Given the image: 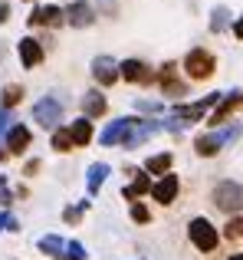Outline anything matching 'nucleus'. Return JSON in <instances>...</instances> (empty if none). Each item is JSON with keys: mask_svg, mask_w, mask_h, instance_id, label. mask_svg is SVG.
<instances>
[{"mask_svg": "<svg viewBox=\"0 0 243 260\" xmlns=\"http://www.w3.org/2000/svg\"><path fill=\"white\" fill-rule=\"evenodd\" d=\"M171 152H161V155H151V158L145 161V172H151V175H161L165 178L168 172H171Z\"/></svg>", "mask_w": 243, "mask_h": 260, "instance_id": "aec40b11", "label": "nucleus"}, {"mask_svg": "<svg viewBox=\"0 0 243 260\" xmlns=\"http://www.w3.org/2000/svg\"><path fill=\"white\" fill-rule=\"evenodd\" d=\"M92 79L99 86H112L118 79V63L112 56H96L92 59Z\"/></svg>", "mask_w": 243, "mask_h": 260, "instance_id": "9d476101", "label": "nucleus"}, {"mask_svg": "<svg viewBox=\"0 0 243 260\" xmlns=\"http://www.w3.org/2000/svg\"><path fill=\"white\" fill-rule=\"evenodd\" d=\"M26 145H30V128L10 125V132H7V148H10V155H23Z\"/></svg>", "mask_w": 243, "mask_h": 260, "instance_id": "2eb2a0df", "label": "nucleus"}, {"mask_svg": "<svg viewBox=\"0 0 243 260\" xmlns=\"http://www.w3.org/2000/svg\"><path fill=\"white\" fill-rule=\"evenodd\" d=\"M10 20V4H0V23H7Z\"/></svg>", "mask_w": 243, "mask_h": 260, "instance_id": "c756f323", "label": "nucleus"}, {"mask_svg": "<svg viewBox=\"0 0 243 260\" xmlns=\"http://www.w3.org/2000/svg\"><path fill=\"white\" fill-rule=\"evenodd\" d=\"M148 217H151V214H148V208H145V204H132V221H138V224H145V221H148Z\"/></svg>", "mask_w": 243, "mask_h": 260, "instance_id": "c85d7f7f", "label": "nucleus"}, {"mask_svg": "<svg viewBox=\"0 0 243 260\" xmlns=\"http://www.w3.org/2000/svg\"><path fill=\"white\" fill-rule=\"evenodd\" d=\"M10 122H13V112H10V109H4V106H0V139H4V132L10 128ZM0 158H4V152H0Z\"/></svg>", "mask_w": 243, "mask_h": 260, "instance_id": "bb28decb", "label": "nucleus"}, {"mask_svg": "<svg viewBox=\"0 0 243 260\" xmlns=\"http://www.w3.org/2000/svg\"><path fill=\"white\" fill-rule=\"evenodd\" d=\"M69 139H72V145H79V148L89 145L92 142V122L89 119H76L69 125Z\"/></svg>", "mask_w": 243, "mask_h": 260, "instance_id": "6ab92c4d", "label": "nucleus"}, {"mask_svg": "<svg viewBox=\"0 0 243 260\" xmlns=\"http://www.w3.org/2000/svg\"><path fill=\"white\" fill-rule=\"evenodd\" d=\"M17 50H20V63H23L26 70H33V66L43 63V46H39V40L23 37V40L17 43Z\"/></svg>", "mask_w": 243, "mask_h": 260, "instance_id": "f8f14e48", "label": "nucleus"}, {"mask_svg": "<svg viewBox=\"0 0 243 260\" xmlns=\"http://www.w3.org/2000/svg\"><path fill=\"white\" fill-rule=\"evenodd\" d=\"M187 231H191V241L197 250H204V254H211V250H217V228H214L207 217H194L191 224H187Z\"/></svg>", "mask_w": 243, "mask_h": 260, "instance_id": "f03ea898", "label": "nucleus"}, {"mask_svg": "<svg viewBox=\"0 0 243 260\" xmlns=\"http://www.w3.org/2000/svg\"><path fill=\"white\" fill-rule=\"evenodd\" d=\"M118 76L128 79V83H151V70H148V63H141V59H125V63H118Z\"/></svg>", "mask_w": 243, "mask_h": 260, "instance_id": "9b49d317", "label": "nucleus"}, {"mask_svg": "<svg viewBox=\"0 0 243 260\" xmlns=\"http://www.w3.org/2000/svg\"><path fill=\"white\" fill-rule=\"evenodd\" d=\"M33 119L43 128H56V122L63 119V99H59V95H43V99L33 106Z\"/></svg>", "mask_w": 243, "mask_h": 260, "instance_id": "20e7f679", "label": "nucleus"}, {"mask_svg": "<svg viewBox=\"0 0 243 260\" xmlns=\"http://www.w3.org/2000/svg\"><path fill=\"white\" fill-rule=\"evenodd\" d=\"M174 73H178L174 63H165V70H161V92L165 95H184V83H181Z\"/></svg>", "mask_w": 243, "mask_h": 260, "instance_id": "a211bd4d", "label": "nucleus"}, {"mask_svg": "<svg viewBox=\"0 0 243 260\" xmlns=\"http://www.w3.org/2000/svg\"><path fill=\"white\" fill-rule=\"evenodd\" d=\"M227 17H230V10H227V7H217L214 17H211V30L214 33H224L227 30Z\"/></svg>", "mask_w": 243, "mask_h": 260, "instance_id": "b1692460", "label": "nucleus"}, {"mask_svg": "<svg viewBox=\"0 0 243 260\" xmlns=\"http://www.w3.org/2000/svg\"><path fill=\"white\" fill-rule=\"evenodd\" d=\"M214 204H217L220 211H227V214L240 211L243 208V184H237V181H220L217 188H214Z\"/></svg>", "mask_w": 243, "mask_h": 260, "instance_id": "7ed1b4c3", "label": "nucleus"}, {"mask_svg": "<svg viewBox=\"0 0 243 260\" xmlns=\"http://www.w3.org/2000/svg\"><path fill=\"white\" fill-rule=\"evenodd\" d=\"M145 191H151V181H148V175H135V181L128 184L125 191H122V194L128 198V201H132V198H138V194H145Z\"/></svg>", "mask_w": 243, "mask_h": 260, "instance_id": "4be33fe9", "label": "nucleus"}, {"mask_svg": "<svg viewBox=\"0 0 243 260\" xmlns=\"http://www.w3.org/2000/svg\"><path fill=\"white\" fill-rule=\"evenodd\" d=\"M135 125H138V119H115V122H109V125L102 128L99 142H102V145H125V139L132 135Z\"/></svg>", "mask_w": 243, "mask_h": 260, "instance_id": "39448f33", "label": "nucleus"}, {"mask_svg": "<svg viewBox=\"0 0 243 260\" xmlns=\"http://www.w3.org/2000/svg\"><path fill=\"white\" fill-rule=\"evenodd\" d=\"M105 109H109V99L99 89H89L83 95V119H99V115H105Z\"/></svg>", "mask_w": 243, "mask_h": 260, "instance_id": "ddd939ff", "label": "nucleus"}, {"mask_svg": "<svg viewBox=\"0 0 243 260\" xmlns=\"http://www.w3.org/2000/svg\"><path fill=\"white\" fill-rule=\"evenodd\" d=\"M230 260H243V254H237V257H230Z\"/></svg>", "mask_w": 243, "mask_h": 260, "instance_id": "2f4dec72", "label": "nucleus"}, {"mask_svg": "<svg viewBox=\"0 0 243 260\" xmlns=\"http://www.w3.org/2000/svg\"><path fill=\"white\" fill-rule=\"evenodd\" d=\"M20 99H23V86L13 83V86H7V89H4V109H13Z\"/></svg>", "mask_w": 243, "mask_h": 260, "instance_id": "393cba45", "label": "nucleus"}, {"mask_svg": "<svg viewBox=\"0 0 243 260\" xmlns=\"http://www.w3.org/2000/svg\"><path fill=\"white\" fill-rule=\"evenodd\" d=\"M39 250H43V254H50V257H59V260H63L66 241H63V237H56V234H46V237H39Z\"/></svg>", "mask_w": 243, "mask_h": 260, "instance_id": "412c9836", "label": "nucleus"}, {"mask_svg": "<svg viewBox=\"0 0 243 260\" xmlns=\"http://www.w3.org/2000/svg\"><path fill=\"white\" fill-rule=\"evenodd\" d=\"M220 99H224V95H220V92H211V95H207V99H200V102H194V106H174L171 109V112H174V119H184V122H194V119H200V115H204L207 112V109H217V102Z\"/></svg>", "mask_w": 243, "mask_h": 260, "instance_id": "6e6552de", "label": "nucleus"}, {"mask_svg": "<svg viewBox=\"0 0 243 260\" xmlns=\"http://www.w3.org/2000/svg\"><path fill=\"white\" fill-rule=\"evenodd\" d=\"M151 198L158 204H171L178 198V175H165L158 184H151Z\"/></svg>", "mask_w": 243, "mask_h": 260, "instance_id": "4468645a", "label": "nucleus"}, {"mask_svg": "<svg viewBox=\"0 0 243 260\" xmlns=\"http://www.w3.org/2000/svg\"><path fill=\"white\" fill-rule=\"evenodd\" d=\"M240 106H243V89H233V92H227L224 99L217 102V109H214V112H211V119H207V122H211L214 128H217V125H224V122L230 119V115L237 112Z\"/></svg>", "mask_w": 243, "mask_h": 260, "instance_id": "423d86ee", "label": "nucleus"}, {"mask_svg": "<svg viewBox=\"0 0 243 260\" xmlns=\"http://www.w3.org/2000/svg\"><path fill=\"white\" fill-rule=\"evenodd\" d=\"M86 208H89V201H79V204H76V208H66V211H63V217H66V224H76V221H79V217H83V211H86Z\"/></svg>", "mask_w": 243, "mask_h": 260, "instance_id": "a878e982", "label": "nucleus"}, {"mask_svg": "<svg viewBox=\"0 0 243 260\" xmlns=\"http://www.w3.org/2000/svg\"><path fill=\"white\" fill-rule=\"evenodd\" d=\"M59 20H63L59 7H33V13H30V26H53Z\"/></svg>", "mask_w": 243, "mask_h": 260, "instance_id": "dca6fc26", "label": "nucleus"}, {"mask_svg": "<svg viewBox=\"0 0 243 260\" xmlns=\"http://www.w3.org/2000/svg\"><path fill=\"white\" fill-rule=\"evenodd\" d=\"M63 17H66V23L69 26H92V20H96V13H92V4H86V0H76V4H69L63 10Z\"/></svg>", "mask_w": 243, "mask_h": 260, "instance_id": "1a4fd4ad", "label": "nucleus"}, {"mask_svg": "<svg viewBox=\"0 0 243 260\" xmlns=\"http://www.w3.org/2000/svg\"><path fill=\"white\" fill-rule=\"evenodd\" d=\"M233 135H237V128H230V132H207V135H197V142H194V148H197V155H204V158H211V155H217L220 148H224V142H230Z\"/></svg>", "mask_w": 243, "mask_h": 260, "instance_id": "0eeeda50", "label": "nucleus"}, {"mask_svg": "<svg viewBox=\"0 0 243 260\" xmlns=\"http://www.w3.org/2000/svg\"><path fill=\"white\" fill-rule=\"evenodd\" d=\"M214 70H217V59H214V53L204 50V46H194V50L184 56V73L191 79H207Z\"/></svg>", "mask_w": 243, "mask_h": 260, "instance_id": "f257e3e1", "label": "nucleus"}, {"mask_svg": "<svg viewBox=\"0 0 243 260\" xmlns=\"http://www.w3.org/2000/svg\"><path fill=\"white\" fill-rule=\"evenodd\" d=\"M105 178H109V165H105V161L89 165V172H86V191H89V194H99V188L105 184Z\"/></svg>", "mask_w": 243, "mask_h": 260, "instance_id": "f3484780", "label": "nucleus"}, {"mask_svg": "<svg viewBox=\"0 0 243 260\" xmlns=\"http://www.w3.org/2000/svg\"><path fill=\"white\" fill-rule=\"evenodd\" d=\"M53 148H56V152H72L69 128H56V132H53Z\"/></svg>", "mask_w": 243, "mask_h": 260, "instance_id": "5701e85b", "label": "nucleus"}, {"mask_svg": "<svg viewBox=\"0 0 243 260\" xmlns=\"http://www.w3.org/2000/svg\"><path fill=\"white\" fill-rule=\"evenodd\" d=\"M20 224H17V217L10 214V211H4V214H0V231H17Z\"/></svg>", "mask_w": 243, "mask_h": 260, "instance_id": "cd10ccee", "label": "nucleus"}, {"mask_svg": "<svg viewBox=\"0 0 243 260\" xmlns=\"http://www.w3.org/2000/svg\"><path fill=\"white\" fill-rule=\"evenodd\" d=\"M233 33H237V37L243 40V17H237V20H233Z\"/></svg>", "mask_w": 243, "mask_h": 260, "instance_id": "7c9ffc66", "label": "nucleus"}]
</instances>
